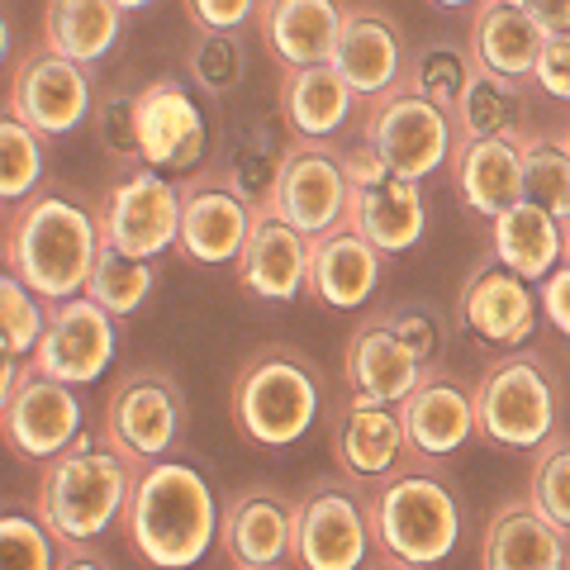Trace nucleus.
Instances as JSON below:
<instances>
[{
  "instance_id": "de8ad7c7",
  "label": "nucleus",
  "mask_w": 570,
  "mask_h": 570,
  "mask_svg": "<svg viewBox=\"0 0 570 570\" xmlns=\"http://www.w3.org/2000/svg\"><path fill=\"white\" fill-rule=\"evenodd\" d=\"M528 10L538 14L547 29H570V0H528Z\"/></svg>"
},
{
  "instance_id": "4468645a",
  "label": "nucleus",
  "mask_w": 570,
  "mask_h": 570,
  "mask_svg": "<svg viewBox=\"0 0 570 570\" xmlns=\"http://www.w3.org/2000/svg\"><path fill=\"white\" fill-rule=\"evenodd\" d=\"M115 347H119L115 314L91 295H71L48 305V328L29 362L43 376H58L67 385H96L105 366L115 362Z\"/></svg>"
},
{
  "instance_id": "aec40b11",
  "label": "nucleus",
  "mask_w": 570,
  "mask_h": 570,
  "mask_svg": "<svg viewBox=\"0 0 570 570\" xmlns=\"http://www.w3.org/2000/svg\"><path fill=\"white\" fill-rule=\"evenodd\" d=\"M333 67L347 77V86L362 96V105L395 91L409 67V43H404L400 20L385 6H371V0L347 6L343 39L333 48Z\"/></svg>"
},
{
  "instance_id": "603ef678",
  "label": "nucleus",
  "mask_w": 570,
  "mask_h": 570,
  "mask_svg": "<svg viewBox=\"0 0 570 570\" xmlns=\"http://www.w3.org/2000/svg\"><path fill=\"white\" fill-rule=\"evenodd\" d=\"M561 138H566V148H570V124H566V134H561Z\"/></svg>"
},
{
  "instance_id": "bb28decb",
  "label": "nucleus",
  "mask_w": 570,
  "mask_h": 570,
  "mask_svg": "<svg viewBox=\"0 0 570 570\" xmlns=\"http://www.w3.org/2000/svg\"><path fill=\"white\" fill-rule=\"evenodd\" d=\"M385 253L352 224L314 238L309 247V295L328 309H362L381 285Z\"/></svg>"
},
{
  "instance_id": "3c124183",
  "label": "nucleus",
  "mask_w": 570,
  "mask_h": 570,
  "mask_svg": "<svg viewBox=\"0 0 570 570\" xmlns=\"http://www.w3.org/2000/svg\"><path fill=\"white\" fill-rule=\"evenodd\" d=\"M566 262H570V224H566Z\"/></svg>"
},
{
  "instance_id": "cd10ccee",
  "label": "nucleus",
  "mask_w": 570,
  "mask_h": 570,
  "mask_svg": "<svg viewBox=\"0 0 570 570\" xmlns=\"http://www.w3.org/2000/svg\"><path fill=\"white\" fill-rule=\"evenodd\" d=\"M471 52L480 67L499 71L513 81H532L547 43V24L528 6H509V0H475L471 6Z\"/></svg>"
},
{
  "instance_id": "423d86ee",
  "label": "nucleus",
  "mask_w": 570,
  "mask_h": 570,
  "mask_svg": "<svg viewBox=\"0 0 570 570\" xmlns=\"http://www.w3.org/2000/svg\"><path fill=\"white\" fill-rule=\"evenodd\" d=\"M480 438L509 452H538L557 433L561 419V385L542 352L504 347L499 362L485 366L475 385Z\"/></svg>"
},
{
  "instance_id": "1a4fd4ad",
  "label": "nucleus",
  "mask_w": 570,
  "mask_h": 570,
  "mask_svg": "<svg viewBox=\"0 0 570 570\" xmlns=\"http://www.w3.org/2000/svg\"><path fill=\"white\" fill-rule=\"evenodd\" d=\"M186 428V400L167 371L138 366L129 376H119V385L105 400V423L100 438L110 442L119 456H129L134 466L163 461Z\"/></svg>"
},
{
  "instance_id": "c85d7f7f",
  "label": "nucleus",
  "mask_w": 570,
  "mask_h": 570,
  "mask_svg": "<svg viewBox=\"0 0 570 570\" xmlns=\"http://www.w3.org/2000/svg\"><path fill=\"white\" fill-rule=\"evenodd\" d=\"M456 190L471 214L494 219L523 200V142L519 138H456Z\"/></svg>"
},
{
  "instance_id": "79ce46f5",
  "label": "nucleus",
  "mask_w": 570,
  "mask_h": 570,
  "mask_svg": "<svg viewBox=\"0 0 570 570\" xmlns=\"http://www.w3.org/2000/svg\"><path fill=\"white\" fill-rule=\"evenodd\" d=\"M0 547H6L10 566H24V570H52L62 561V547L52 538V528L43 519H29L20 509H10L0 519Z\"/></svg>"
},
{
  "instance_id": "72a5a7b5",
  "label": "nucleus",
  "mask_w": 570,
  "mask_h": 570,
  "mask_svg": "<svg viewBox=\"0 0 570 570\" xmlns=\"http://www.w3.org/2000/svg\"><path fill=\"white\" fill-rule=\"evenodd\" d=\"M475 71V52L471 43H448V39H428L419 43L414 52H409V67H404V81L414 96L442 105V110H452V105L461 100V91H466Z\"/></svg>"
},
{
  "instance_id": "9b49d317",
  "label": "nucleus",
  "mask_w": 570,
  "mask_h": 570,
  "mask_svg": "<svg viewBox=\"0 0 570 570\" xmlns=\"http://www.w3.org/2000/svg\"><path fill=\"white\" fill-rule=\"evenodd\" d=\"M376 551L371 499L362 480H328L295 499V566L305 570H356Z\"/></svg>"
},
{
  "instance_id": "6ab92c4d",
  "label": "nucleus",
  "mask_w": 570,
  "mask_h": 570,
  "mask_svg": "<svg viewBox=\"0 0 570 570\" xmlns=\"http://www.w3.org/2000/svg\"><path fill=\"white\" fill-rule=\"evenodd\" d=\"M219 551L238 570H272L295 561V499L272 485L238 490L224 504Z\"/></svg>"
},
{
  "instance_id": "864d4df0",
  "label": "nucleus",
  "mask_w": 570,
  "mask_h": 570,
  "mask_svg": "<svg viewBox=\"0 0 570 570\" xmlns=\"http://www.w3.org/2000/svg\"><path fill=\"white\" fill-rule=\"evenodd\" d=\"M509 6H528V0H509Z\"/></svg>"
},
{
  "instance_id": "4c0bfd02",
  "label": "nucleus",
  "mask_w": 570,
  "mask_h": 570,
  "mask_svg": "<svg viewBox=\"0 0 570 570\" xmlns=\"http://www.w3.org/2000/svg\"><path fill=\"white\" fill-rule=\"evenodd\" d=\"M523 195L570 224V148L566 138H523Z\"/></svg>"
},
{
  "instance_id": "a211bd4d",
  "label": "nucleus",
  "mask_w": 570,
  "mask_h": 570,
  "mask_svg": "<svg viewBox=\"0 0 570 570\" xmlns=\"http://www.w3.org/2000/svg\"><path fill=\"white\" fill-rule=\"evenodd\" d=\"M138 148L142 163L163 171H190L205 163L209 124L186 81L157 77L138 86Z\"/></svg>"
},
{
  "instance_id": "4be33fe9",
  "label": "nucleus",
  "mask_w": 570,
  "mask_h": 570,
  "mask_svg": "<svg viewBox=\"0 0 570 570\" xmlns=\"http://www.w3.org/2000/svg\"><path fill=\"white\" fill-rule=\"evenodd\" d=\"M309 247L314 238L299 234L295 224H285L281 214L257 205L253 234H247L243 253H238V285L257 299L272 305H291V299L309 285Z\"/></svg>"
},
{
  "instance_id": "9d476101",
  "label": "nucleus",
  "mask_w": 570,
  "mask_h": 570,
  "mask_svg": "<svg viewBox=\"0 0 570 570\" xmlns=\"http://www.w3.org/2000/svg\"><path fill=\"white\" fill-rule=\"evenodd\" d=\"M6 110L29 119L43 138H67L77 134L86 119L96 115V91H91V71L86 62L67 58L62 48H52L48 39L29 43L20 52V62L10 67V91Z\"/></svg>"
},
{
  "instance_id": "7ed1b4c3",
  "label": "nucleus",
  "mask_w": 570,
  "mask_h": 570,
  "mask_svg": "<svg viewBox=\"0 0 570 570\" xmlns=\"http://www.w3.org/2000/svg\"><path fill=\"white\" fill-rule=\"evenodd\" d=\"M134 471V461L119 456L110 442H96V433H77L67 452L43 461L33 513L52 528L62 551L91 547L124 519Z\"/></svg>"
},
{
  "instance_id": "f704fd0d",
  "label": "nucleus",
  "mask_w": 570,
  "mask_h": 570,
  "mask_svg": "<svg viewBox=\"0 0 570 570\" xmlns=\"http://www.w3.org/2000/svg\"><path fill=\"white\" fill-rule=\"evenodd\" d=\"M153 285H157L153 257H134L115 243H100V257H96L91 281H86V295L100 299L115 318H129L142 299L153 295Z\"/></svg>"
},
{
  "instance_id": "6e6552de",
  "label": "nucleus",
  "mask_w": 570,
  "mask_h": 570,
  "mask_svg": "<svg viewBox=\"0 0 570 570\" xmlns=\"http://www.w3.org/2000/svg\"><path fill=\"white\" fill-rule=\"evenodd\" d=\"M456 138L461 134L452 110L414 96L409 86H395V91L362 105V142H371L381 153V163L409 176V181H423L438 167H448Z\"/></svg>"
},
{
  "instance_id": "2eb2a0df",
  "label": "nucleus",
  "mask_w": 570,
  "mask_h": 570,
  "mask_svg": "<svg viewBox=\"0 0 570 570\" xmlns=\"http://www.w3.org/2000/svg\"><path fill=\"white\" fill-rule=\"evenodd\" d=\"M0 433H6V448L24 461H52L58 452H67L81 433L77 385L43 376L33 362H24L14 395L0 404Z\"/></svg>"
},
{
  "instance_id": "e433bc0d",
  "label": "nucleus",
  "mask_w": 570,
  "mask_h": 570,
  "mask_svg": "<svg viewBox=\"0 0 570 570\" xmlns=\"http://www.w3.org/2000/svg\"><path fill=\"white\" fill-rule=\"evenodd\" d=\"M39 181H43V134L29 119L6 110V119H0V200H6V209L29 200Z\"/></svg>"
},
{
  "instance_id": "dca6fc26",
  "label": "nucleus",
  "mask_w": 570,
  "mask_h": 570,
  "mask_svg": "<svg viewBox=\"0 0 570 570\" xmlns=\"http://www.w3.org/2000/svg\"><path fill=\"white\" fill-rule=\"evenodd\" d=\"M257 205L247 200V190L228 176L195 171L181 181V253L200 266H228L238 262L247 234H253Z\"/></svg>"
},
{
  "instance_id": "a19ab883",
  "label": "nucleus",
  "mask_w": 570,
  "mask_h": 570,
  "mask_svg": "<svg viewBox=\"0 0 570 570\" xmlns=\"http://www.w3.org/2000/svg\"><path fill=\"white\" fill-rule=\"evenodd\" d=\"M96 138L115 163L142 167V148H138V91H105L96 100Z\"/></svg>"
},
{
  "instance_id": "393cba45",
  "label": "nucleus",
  "mask_w": 570,
  "mask_h": 570,
  "mask_svg": "<svg viewBox=\"0 0 570 570\" xmlns=\"http://www.w3.org/2000/svg\"><path fill=\"white\" fill-rule=\"evenodd\" d=\"M423 362L404 337L390 328V318L376 314L347 337L343 347V381L356 400H376V404H400L409 390L423 381Z\"/></svg>"
},
{
  "instance_id": "7c9ffc66",
  "label": "nucleus",
  "mask_w": 570,
  "mask_h": 570,
  "mask_svg": "<svg viewBox=\"0 0 570 570\" xmlns=\"http://www.w3.org/2000/svg\"><path fill=\"white\" fill-rule=\"evenodd\" d=\"M490 253L538 285L566 262V219L523 195L519 205L490 219Z\"/></svg>"
},
{
  "instance_id": "473e14b6",
  "label": "nucleus",
  "mask_w": 570,
  "mask_h": 570,
  "mask_svg": "<svg viewBox=\"0 0 570 570\" xmlns=\"http://www.w3.org/2000/svg\"><path fill=\"white\" fill-rule=\"evenodd\" d=\"M452 119H456L461 138H519L523 119H528L523 81L499 77V71L475 62L466 91L452 105Z\"/></svg>"
},
{
  "instance_id": "37998d69",
  "label": "nucleus",
  "mask_w": 570,
  "mask_h": 570,
  "mask_svg": "<svg viewBox=\"0 0 570 570\" xmlns=\"http://www.w3.org/2000/svg\"><path fill=\"white\" fill-rule=\"evenodd\" d=\"M390 328H395L409 347L419 352V362L423 366H433V356L442 347V333H438V314L433 309H423V305H400V309H390Z\"/></svg>"
},
{
  "instance_id": "f257e3e1",
  "label": "nucleus",
  "mask_w": 570,
  "mask_h": 570,
  "mask_svg": "<svg viewBox=\"0 0 570 570\" xmlns=\"http://www.w3.org/2000/svg\"><path fill=\"white\" fill-rule=\"evenodd\" d=\"M100 243L105 234L96 205H86L67 190H43L10 205L0 257H6V272L33 285L48 305H58V299L86 295Z\"/></svg>"
},
{
  "instance_id": "58836bf2",
  "label": "nucleus",
  "mask_w": 570,
  "mask_h": 570,
  "mask_svg": "<svg viewBox=\"0 0 570 570\" xmlns=\"http://www.w3.org/2000/svg\"><path fill=\"white\" fill-rule=\"evenodd\" d=\"M48 328V299L14 272L0 276V347L10 356H33Z\"/></svg>"
},
{
  "instance_id": "8fccbe9b",
  "label": "nucleus",
  "mask_w": 570,
  "mask_h": 570,
  "mask_svg": "<svg viewBox=\"0 0 570 570\" xmlns=\"http://www.w3.org/2000/svg\"><path fill=\"white\" fill-rule=\"evenodd\" d=\"M119 6H124V10H129V14H134V10H142V6H153V0H119Z\"/></svg>"
},
{
  "instance_id": "f3484780",
  "label": "nucleus",
  "mask_w": 570,
  "mask_h": 570,
  "mask_svg": "<svg viewBox=\"0 0 570 570\" xmlns=\"http://www.w3.org/2000/svg\"><path fill=\"white\" fill-rule=\"evenodd\" d=\"M400 419H404L409 456L419 461L452 456L480 433L475 390L456 371H442V366L423 371V381L400 400Z\"/></svg>"
},
{
  "instance_id": "c9c22d12",
  "label": "nucleus",
  "mask_w": 570,
  "mask_h": 570,
  "mask_svg": "<svg viewBox=\"0 0 570 570\" xmlns=\"http://www.w3.org/2000/svg\"><path fill=\"white\" fill-rule=\"evenodd\" d=\"M186 71L205 96H234L247 81V52L238 43V29H195V43L186 48Z\"/></svg>"
},
{
  "instance_id": "09e8293b",
  "label": "nucleus",
  "mask_w": 570,
  "mask_h": 570,
  "mask_svg": "<svg viewBox=\"0 0 570 570\" xmlns=\"http://www.w3.org/2000/svg\"><path fill=\"white\" fill-rule=\"evenodd\" d=\"M433 6H442V10H471L475 0H433Z\"/></svg>"
},
{
  "instance_id": "5701e85b",
  "label": "nucleus",
  "mask_w": 570,
  "mask_h": 570,
  "mask_svg": "<svg viewBox=\"0 0 570 570\" xmlns=\"http://www.w3.org/2000/svg\"><path fill=\"white\" fill-rule=\"evenodd\" d=\"M347 0H262L257 6V39L276 58L281 71L333 62V48L343 39Z\"/></svg>"
},
{
  "instance_id": "a878e982",
  "label": "nucleus",
  "mask_w": 570,
  "mask_h": 570,
  "mask_svg": "<svg viewBox=\"0 0 570 570\" xmlns=\"http://www.w3.org/2000/svg\"><path fill=\"white\" fill-rule=\"evenodd\" d=\"M480 566L485 570H566L570 566V532L561 523H551L528 494L509 499L485 523Z\"/></svg>"
},
{
  "instance_id": "ea45409f",
  "label": "nucleus",
  "mask_w": 570,
  "mask_h": 570,
  "mask_svg": "<svg viewBox=\"0 0 570 570\" xmlns=\"http://www.w3.org/2000/svg\"><path fill=\"white\" fill-rule=\"evenodd\" d=\"M528 499L551 523H561L570 532V438L551 433L538 448V461L528 471Z\"/></svg>"
},
{
  "instance_id": "49530a36",
  "label": "nucleus",
  "mask_w": 570,
  "mask_h": 570,
  "mask_svg": "<svg viewBox=\"0 0 570 570\" xmlns=\"http://www.w3.org/2000/svg\"><path fill=\"white\" fill-rule=\"evenodd\" d=\"M538 299H542L547 324L561 337H570V262H561L547 281H538Z\"/></svg>"
},
{
  "instance_id": "20e7f679",
  "label": "nucleus",
  "mask_w": 570,
  "mask_h": 570,
  "mask_svg": "<svg viewBox=\"0 0 570 570\" xmlns=\"http://www.w3.org/2000/svg\"><path fill=\"white\" fill-rule=\"evenodd\" d=\"M324 414V371L291 343H262L228 385V419L257 448H291Z\"/></svg>"
},
{
  "instance_id": "a18cd8bd",
  "label": "nucleus",
  "mask_w": 570,
  "mask_h": 570,
  "mask_svg": "<svg viewBox=\"0 0 570 570\" xmlns=\"http://www.w3.org/2000/svg\"><path fill=\"white\" fill-rule=\"evenodd\" d=\"M257 6L262 0H181L195 29H243L247 20H257Z\"/></svg>"
},
{
  "instance_id": "b1692460",
  "label": "nucleus",
  "mask_w": 570,
  "mask_h": 570,
  "mask_svg": "<svg viewBox=\"0 0 570 570\" xmlns=\"http://www.w3.org/2000/svg\"><path fill=\"white\" fill-rule=\"evenodd\" d=\"M409 456V438H404V419L400 404H376V400H347L333 419V461L337 471L362 480H381L390 471H400Z\"/></svg>"
},
{
  "instance_id": "2f4dec72",
  "label": "nucleus",
  "mask_w": 570,
  "mask_h": 570,
  "mask_svg": "<svg viewBox=\"0 0 570 570\" xmlns=\"http://www.w3.org/2000/svg\"><path fill=\"white\" fill-rule=\"evenodd\" d=\"M124 10L119 0H48L43 6V39L62 48L67 58L96 67L110 58L115 43L124 39Z\"/></svg>"
},
{
  "instance_id": "0eeeda50",
  "label": "nucleus",
  "mask_w": 570,
  "mask_h": 570,
  "mask_svg": "<svg viewBox=\"0 0 570 570\" xmlns=\"http://www.w3.org/2000/svg\"><path fill=\"white\" fill-rule=\"evenodd\" d=\"M257 205L281 214L285 224H295L309 238H324L333 228H343L352 214L347 153L333 138L291 134V142L276 153L272 186H266Z\"/></svg>"
},
{
  "instance_id": "f03ea898",
  "label": "nucleus",
  "mask_w": 570,
  "mask_h": 570,
  "mask_svg": "<svg viewBox=\"0 0 570 570\" xmlns=\"http://www.w3.org/2000/svg\"><path fill=\"white\" fill-rule=\"evenodd\" d=\"M219 499L190 461L163 456L134 471L129 504H124V538L148 566H195L219 542Z\"/></svg>"
},
{
  "instance_id": "39448f33",
  "label": "nucleus",
  "mask_w": 570,
  "mask_h": 570,
  "mask_svg": "<svg viewBox=\"0 0 570 570\" xmlns=\"http://www.w3.org/2000/svg\"><path fill=\"white\" fill-rule=\"evenodd\" d=\"M371 528L385 566H438L461 542V504L452 485L433 471L400 466L381 480H371Z\"/></svg>"
},
{
  "instance_id": "ddd939ff",
  "label": "nucleus",
  "mask_w": 570,
  "mask_h": 570,
  "mask_svg": "<svg viewBox=\"0 0 570 570\" xmlns=\"http://www.w3.org/2000/svg\"><path fill=\"white\" fill-rule=\"evenodd\" d=\"M96 214L105 243H115L134 257L157 262L167 247L181 243V186H171L163 167L142 163L124 181H115L96 200Z\"/></svg>"
},
{
  "instance_id": "412c9836",
  "label": "nucleus",
  "mask_w": 570,
  "mask_h": 570,
  "mask_svg": "<svg viewBox=\"0 0 570 570\" xmlns=\"http://www.w3.org/2000/svg\"><path fill=\"white\" fill-rule=\"evenodd\" d=\"M461 324L475 337H485L494 347H523L532 328H538L542 299L532 295V281L519 276L513 266H504L494 253L471 272L466 291H461Z\"/></svg>"
},
{
  "instance_id": "c756f323",
  "label": "nucleus",
  "mask_w": 570,
  "mask_h": 570,
  "mask_svg": "<svg viewBox=\"0 0 570 570\" xmlns=\"http://www.w3.org/2000/svg\"><path fill=\"white\" fill-rule=\"evenodd\" d=\"M362 96L347 86V77L333 62H309L281 71V119L291 134L305 138H333L343 134Z\"/></svg>"
},
{
  "instance_id": "f8f14e48",
  "label": "nucleus",
  "mask_w": 570,
  "mask_h": 570,
  "mask_svg": "<svg viewBox=\"0 0 570 570\" xmlns=\"http://www.w3.org/2000/svg\"><path fill=\"white\" fill-rule=\"evenodd\" d=\"M347 176H352L347 224L356 234H366L385 257H400L409 247L423 243V234H428L423 181H409V176L390 171L371 142L347 153Z\"/></svg>"
},
{
  "instance_id": "c03bdc74",
  "label": "nucleus",
  "mask_w": 570,
  "mask_h": 570,
  "mask_svg": "<svg viewBox=\"0 0 570 570\" xmlns=\"http://www.w3.org/2000/svg\"><path fill=\"white\" fill-rule=\"evenodd\" d=\"M532 81H538L551 100H570V29H547Z\"/></svg>"
}]
</instances>
